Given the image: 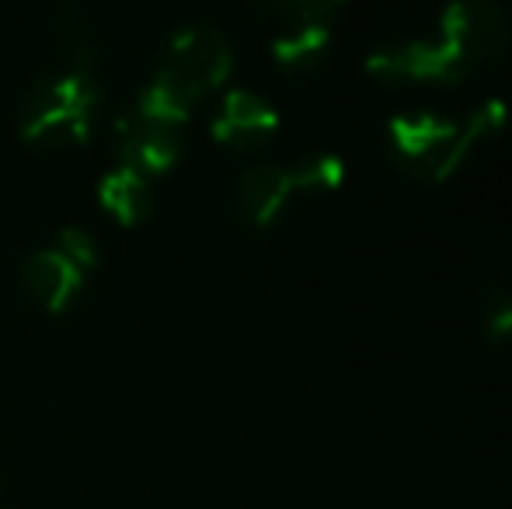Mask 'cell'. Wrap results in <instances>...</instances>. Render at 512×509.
Returning a JSON list of instances; mask_svg holds the SVG:
<instances>
[{"label":"cell","mask_w":512,"mask_h":509,"mask_svg":"<svg viewBox=\"0 0 512 509\" xmlns=\"http://www.w3.org/2000/svg\"><path fill=\"white\" fill-rule=\"evenodd\" d=\"M443 39H394L366 56V70L377 77L408 81H460L481 67H492L512 49V18L502 4H450L439 18Z\"/></svg>","instance_id":"6da1fadb"},{"label":"cell","mask_w":512,"mask_h":509,"mask_svg":"<svg viewBox=\"0 0 512 509\" xmlns=\"http://www.w3.org/2000/svg\"><path fill=\"white\" fill-rule=\"evenodd\" d=\"M230 63H234V53H230V39L220 25L199 18L182 21L164 42L157 70L143 84L136 109L182 126L192 102L230 74Z\"/></svg>","instance_id":"7a4b0ae2"},{"label":"cell","mask_w":512,"mask_h":509,"mask_svg":"<svg viewBox=\"0 0 512 509\" xmlns=\"http://www.w3.org/2000/svg\"><path fill=\"white\" fill-rule=\"evenodd\" d=\"M98 102H102V88H98L95 70L63 63V67L39 74L21 91L18 129L28 140L42 143L84 140Z\"/></svg>","instance_id":"3957f363"},{"label":"cell","mask_w":512,"mask_h":509,"mask_svg":"<svg viewBox=\"0 0 512 509\" xmlns=\"http://www.w3.org/2000/svg\"><path fill=\"white\" fill-rule=\"evenodd\" d=\"M345 178V164L335 154H314L300 164L255 161L234 178V210L248 224L269 227L297 189H335Z\"/></svg>","instance_id":"277c9868"},{"label":"cell","mask_w":512,"mask_h":509,"mask_svg":"<svg viewBox=\"0 0 512 509\" xmlns=\"http://www.w3.org/2000/svg\"><path fill=\"white\" fill-rule=\"evenodd\" d=\"M269 14H276L283 25L272 35V53L286 70H304L321 60V53L331 42V21L342 14V4L335 0H290V4H272Z\"/></svg>","instance_id":"5b68a950"},{"label":"cell","mask_w":512,"mask_h":509,"mask_svg":"<svg viewBox=\"0 0 512 509\" xmlns=\"http://www.w3.org/2000/svg\"><path fill=\"white\" fill-rule=\"evenodd\" d=\"M115 147H119L122 164H133V168L154 175V171L175 164L178 150H182V126L164 123V119L147 116L143 109L129 105L115 119Z\"/></svg>","instance_id":"8992f818"},{"label":"cell","mask_w":512,"mask_h":509,"mask_svg":"<svg viewBox=\"0 0 512 509\" xmlns=\"http://www.w3.org/2000/svg\"><path fill=\"white\" fill-rule=\"evenodd\" d=\"M506 116H509L506 102L492 98V102H485L481 109H474L471 119H467V123H460V129L443 143V147H436L432 154L418 157V161L401 164V168H405L408 175L415 178V182H422V185L446 182V178H450L453 171L467 161V154H471L481 140H488V136H495L502 126H506Z\"/></svg>","instance_id":"52a82bcc"},{"label":"cell","mask_w":512,"mask_h":509,"mask_svg":"<svg viewBox=\"0 0 512 509\" xmlns=\"http://www.w3.org/2000/svg\"><path fill=\"white\" fill-rule=\"evenodd\" d=\"M21 279H25V286L42 304L60 311V307H67L70 300L77 297V290H81L84 265H77L74 258L53 241V245L32 248V252L21 258Z\"/></svg>","instance_id":"ba28073f"},{"label":"cell","mask_w":512,"mask_h":509,"mask_svg":"<svg viewBox=\"0 0 512 509\" xmlns=\"http://www.w3.org/2000/svg\"><path fill=\"white\" fill-rule=\"evenodd\" d=\"M279 126V112L269 98L248 88H230L220 102V112L213 116L216 140H255Z\"/></svg>","instance_id":"9c48e42d"},{"label":"cell","mask_w":512,"mask_h":509,"mask_svg":"<svg viewBox=\"0 0 512 509\" xmlns=\"http://www.w3.org/2000/svg\"><path fill=\"white\" fill-rule=\"evenodd\" d=\"M387 129H391V143H394V150H398L401 164H408V161H418V157L432 154L436 147H443L460 129V123L432 116V112H415V116H391L387 119Z\"/></svg>","instance_id":"30bf717a"},{"label":"cell","mask_w":512,"mask_h":509,"mask_svg":"<svg viewBox=\"0 0 512 509\" xmlns=\"http://www.w3.org/2000/svg\"><path fill=\"white\" fill-rule=\"evenodd\" d=\"M98 196L115 217L122 220H140L143 213L154 203V182H150L147 171L133 168V164H115L102 175L98 182Z\"/></svg>","instance_id":"8fae6325"},{"label":"cell","mask_w":512,"mask_h":509,"mask_svg":"<svg viewBox=\"0 0 512 509\" xmlns=\"http://www.w3.org/2000/svg\"><path fill=\"white\" fill-rule=\"evenodd\" d=\"M56 39H60L63 49V63L70 67H84L91 70L98 60V28L95 18H91L84 7L77 4H63L56 7Z\"/></svg>","instance_id":"7c38bea8"},{"label":"cell","mask_w":512,"mask_h":509,"mask_svg":"<svg viewBox=\"0 0 512 509\" xmlns=\"http://www.w3.org/2000/svg\"><path fill=\"white\" fill-rule=\"evenodd\" d=\"M481 335L492 346H512V286L495 283L481 300Z\"/></svg>","instance_id":"4fadbf2b"},{"label":"cell","mask_w":512,"mask_h":509,"mask_svg":"<svg viewBox=\"0 0 512 509\" xmlns=\"http://www.w3.org/2000/svg\"><path fill=\"white\" fill-rule=\"evenodd\" d=\"M56 245L63 248L70 258H74L77 265H84L88 269L91 262L98 258V245H95V234L88 231V227H77V224H67L60 234H56Z\"/></svg>","instance_id":"5bb4252c"}]
</instances>
